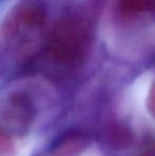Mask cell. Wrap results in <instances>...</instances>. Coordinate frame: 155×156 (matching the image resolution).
<instances>
[{"instance_id":"obj_5","label":"cell","mask_w":155,"mask_h":156,"mask_svg":"<svg viewBox=\"0 0 155 156\" xmlns=\"http://www.w3.org/2000/svg\"><path fill=\"white\" fill-rule=\"evenodd\" d=\"M147 107L150 115L155 119V80L152 82L147 97Z\"/></svg>"},{"instance_id":"obj_4","label":"cell","mask_w":155,"mask_h":156,"mask_svg":"<svg viewBox=\"0 0 155 156\" xmlns=\"http://www.w3.org/2000/svg\"><path fill=\"white\" fill-rule=\"evenodd\" d=\"M116 11L125 21H137L155 16V0H116Z\"/></svg>"},{"instance_id":"obj_3","label":"cell","mask_w":155,"mask_h":156,"mask_svg":"<svg viewBox=\"0 0 155 156\" xmlns=\"http://www.w3.org/2000/svg\"><path fill=\"white\" fill-rule=\"evenodd\" d=\"M35 117L36 106L28 93L12 91L0 102V129L14 136L26 133Z\"/></svg>"},{"instance_id":"obj_1","label":"cell","mask_w":155,"mask_h":156,"mask_svg":"<svg viewBox=\"0 0 155 156\" xmlns=\"http://www.w3.org/2000/svg\"><path fill=\"white\" fill-rule=\"evenodd\" d=\"M45 6L37 0H20L6 13L1 35L6 50L19 60L33 56L45 46L48 35Z\"/></svg>"},{"instance_id":"obj_2","label":"cell","mask_w":155,"mask_h":156,"mask_svg":"<svg viewBox=\"0 0 155 156\" xmlns=\"http://www.w3.org/2000/svg\"><path fill=\"white\" fill-rule=\"evenodd\" d=\"M93 44V27L79 14H68L55 23L48 32L46 48L54 63L67 69L78 68L85 62Z\"/></svg>"}]
</instances>
